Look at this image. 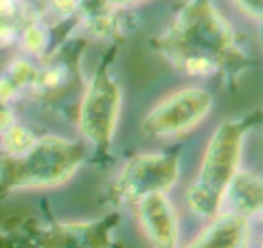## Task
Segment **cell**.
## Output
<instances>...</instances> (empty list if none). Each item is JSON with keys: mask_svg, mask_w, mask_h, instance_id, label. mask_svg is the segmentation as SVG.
Segmentation results:
<instances>
[{"mask_svg": "<svg viewBox=\"0 0 263 248\" xmlns=\"http://www.w3.org/2000/svg\"><path fill=\"white\" fill-rule=\"evenodd\" d=\"M152 48L189 77L221 75L230 86L254 62L237 42L235 29L215 5L206 0L186 3L174 24L154 38Z\"/></svg>", "mask_w": 263, "mask_h": 248, "instance_id": "cell-1", "label": "cell"}, {"mask_svg": "<svg viewBox=\"0 0 263 248\" xmlns=\"http://www.w3.org/2000/svg\"><path fill=\"white\" fill-rule=\"evenodd\" d=\"M259 121L261 112L254 110L241 119L224 121L213 132L197 178L186 191V206L193 216L206 220L219 216L226 189L230 180L235 178V173L239 171L243 138L252 128L259 126Z\"/></svg>", "mask_w": 263, "mask_h": 248, "instance_id": "cell-2", "label": "cell"}, {"mask_svg": "<svg viewBox=\"0 0 263 248\" xmlns=\"http://www.w3.org/2000/svg\"><path fill=\"white\" fill-rule=\"evenodd\" d=\"M88 158V145L62 136H40L22 156L0 158V198L18 189L57 187L75 176Z\"/></svg>", "mask_w": 263, "mask_h": 248, "instance_id": "cell-3", "label": "cell"}, {"mask_svg": "<svg viewBox=\"0 0 263 248\" xmlns=\"http://www.w3.org/2000/svg\"><path fill=\"white\" fill-rule=\"evenodd\" d=\"M114 55H117V46H112L103 55L97 73L86 84L77 108L79 132L86 143H90L97 150L95 158L101 165H105V161L110 158V145L121 110V86L110 73Z\"/></svg>", "mask_w": 263, "mask_h": 248, "instance_id": "cell-4", "label": "cell"}, {"mask_svg": "<svg viewBox=\"0 0 263 248\" xmlns=\"http://www.w3.org/2000/svg\"><path fill=\"white\" fill-rule=\"evenodd\" d=\"M88 46L84 36L70 38L46 55L44 66L31 84V95L46 110L64 112L66 117H77L86 81L81 77V55Z\"/></svg>", "mask_w": 263, "mask_h": 248, "instance_id": "cell-5", "label": "cell"}, {"mask_svg": "<svg viewBox=\"0 0 263 248\" xmlns=\"http://www.w3.org/2000/svg\"><path fill=\"white\" fill-rule=\"evenodd\" d=\"M180 156L178 150L160 154H141L125 163V167L108 187L105 198L114 206L136 204L147 196L167 193L178 183Z\"/></svg>", "mask_w": 263, "mask_h": 248, "instance_id": "cell-6", "label": "cell"}, {"mask_svg": "<svg viewBox=\"0 0 263 248\" xmlns=\"http://www.w3.org/2000/svg\"><path fill=\"white\" fill-rule=\"evenodd\" d=\"M121 224V213L110 211L108 216L92 222H51L35 224L27 222L24 231L15 233L18 248H121L114 242V228Z\"/></svg>", "mask_w": 263, "mask_h": 248, "instance_id": "cell-7", "label": "cell"}, {"mask_svg": "<svg viewBox=\"0 0 263 248\" xmlns=\"http://www.w3.org/2000/svg\"><path fill=\"white\" fill-rule=\"evenodd\" d=\"M213 108L211 93L202 88H180L156 105L143 121V132L149 136H176L191 132L209 117Z\"/></svg>", "mask_w": 263, "mask_h": 248, "instance_id": "cell-8", "label": "cell"}, {"mask_svg": "<svg viewBox=\"0 0 263 248\" xmlns=\"http://www.w3.org/2000/svg\"><path fill=\"white\" fill-rule=\"evenodd\" d=\"M134 206L138 224L154 248H178V216L167 193L147 196Z\"/></svg>", "mask_w": 263, "mask_h": 248, "instance_id": "cell-9", "label": "cell"}, {"mask_svg": "<svg viewBox=\"0 0 263 248\" xmlns=\"http://www.w3.org/2000/svg\"><path fill=\"white\" fill-rule=\"evenodd\" d=\"M250 220L235 213H221L186 248H248Z\"/></svg>", "mask_w": 263, "mask_h": 248, "instance_id": "cell-10", "label": "cell"}, {"mask_svg": "<svg viewBox=\"0 0 263 248\" xmlns=\"http://www.w3.org/2000/svg\"><path fill=\"white\" fill-rule=\"evenodd\" d=\"M226 200L230 204V213H235V216H241L246 220H252L254 216H259L261 206H263L261 178L252 171L239 169L226 189L224 202Z\"/></svg>", "mask_w": 263, "mask_h": 248, "instance_id": "cell-11", "label": "cell"}, {"mask_svg": "<svg viewBox=\"0 0 263 248\" xmlns=\"http://www.w3.org/2000/svg\"><path fill=\"white\" fill-rule=\"evenodd\" d=\"M37 138L40 136L33 134V130L13 123L9 130L0 134V145L5 150V156H22L37 143Z\"/></svg>", "mask_w": 263, "mask_h": 248, "instance_id": "cell-12", "label": "cell"}, {"mask_svg": "<svg viewBox=\"0 0 263 248\" xmlns=\"http://www.w3.org/2000/svg\"><path fill=\"white\" fill-rule=\"evenodd\" d=\"M18 40H20V46H22L24 53L42 55L46 51V46H48V29L40 22V18L35 15L31 22L24 24V29L20 31Z\"/></svg>", "mask_w": 263, "mask_h": 248, "instance_id": "cell-13", "label": "cell"}, {"mask_svg": "<svg viewBox=\"0 0 263 248\" xmlns=\"http://www.w3.org/2000/svg\"><path fill=\"white\" fill-rule=\"evenodd\" d=\"M5 75L9 77V81H11L15 88L22 90V88H31L33 79H35V75H37V68H35V66H33L31 62L18 57V60H13V62L9 64V68H7Z\"/></svg>", "mask_w": 263, "mask_h": 248, "instance_id": "cell-14", "label": "cell"}, {"mask_svg": "<svg viewBox=\"0 0 263 248\" xmlns=\"http://www.w3.org/2000/svg\"><path fill=\"white\" fill-rule=\"evenodd\" d=\"M18 93H20V90L15 88L9 81V77L3 73V75H0V103H9Z\"/></svg>", "mask_w": 263, "mask_h": 248, "instance_id": "cell-15", "label": "cell"}, {"mask_svg": "<svg viewBox=\"0 0 263 248\" xmlns=\"http://www.w3.org/2000/svg\"><path fill=\"white\" fill-rule=\"evenodd\" d=\"M13 126V112L9 108V103H0V134L7 132Z\"/></svg>", "mask_w": 263, "mask_h": 248, "instance_id": "cell-16", "label": "cell"}, {"mask_svg": "<svg viewBox=\"0 0 263 248\" xmlns=\"http://www.w3.org/2000/svg\"><path fill=\"white\" fill-rule=\"evenodd\" d=\"M237 7H239L241 11L250 13L252 18L257 15V18H261V3H237Z\"/></svg>", "mask_w": 263, "mask_h": 248, "instance_id": "cell-17", "label": "cell"}]
</instances>
